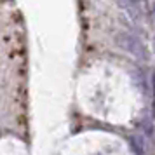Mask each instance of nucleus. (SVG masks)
I'll use <instances>...</instances> for the list:
<instances>
[{"mask_svg": "<svg viewBox=\"0 0 155 155\" xmlns=\"http://www.w3.org/2000/svg\"><path fill=\"white\" fill-rule=\"evenodd\" d=\"M115 44L119 45L122 51H126L129 54H133L138 59H148V49L143 44V40H140L136 35L129 33V31H119L115 33Z\"/></svg>", "mask_w": 155, "mask_h": 155, "instance_id": "f257e3e1", "label": "nucleus"}, {"mask_svg": "<svg viewBox=\"0 0 155 155\" xmlns=\"http://www.w3.org/2000/svg\"><path fill=\"white\" fill-rule=\"evenodd\" d=\"M129 143H131V147H133L134 153L136 155H145L147 153V143H145V136H138V134H134L129 138Z\"/></svg>", "mask_w": 155, "mask_h": 155, "instance_id": "f03ea898", "label": "nucleus"}, {"mask_svg": "<svg viewBox=\"0 0 155 155\" xmlns=\"http://www.w3.org/2000/svg\"><path fill=\"white\" fill-rule=\"evenodd\" d=\"M129 2H133V4H138V2H141V0H129Z\"/></svg>", "mask_w": 155, "mask_h": 155, "instance_id": "7ed1b4c3", "label": "nucleus"}]
</instances>
